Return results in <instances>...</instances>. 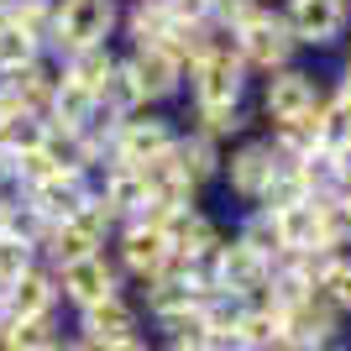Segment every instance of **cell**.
<instances>
[{"label": "cell", "instance_id": "20", "mask_svg": "<svg viewBox=\"0 0 351 351\" xmlns=\"http://www.w3.org/2000/svg\"><path fill=\"white\" fill-rule=\"evenodd\" d=\"M315 231H320V247L351 252V194L346 189L315 194Z\"/></svg>", "mask_w": 351, "mask_h": 351}, {"label": "cell", "instance_id": "16", "mask_svg": "<svg viewBox=\"0 0 351 351\" xmlns=\"http://www.w3.org/2000/svg\"><path fill=\"white\" fill-rule=\"evenodd\" d=\"M47 309H63V304H58V283H53V267L32 263L21 278L5 283V315H11V320L47 315Z\"/></svg>", "mask_w": 351, "mask_h": 351}, {"label": "cell", "instance_id": "4", "mask_svg": "<svg viewBox=\"0 0 351 351\" xmlns=\"http://www.w3.org/2000/svg\"><path fill=\"white\" fill-rule=\"evenodd\" d=\"M278 16L299 53H341L351 32V5L346 0H278Z\"/></svg>", "mask_w": 351, "mask_h": 351}, {"label": "cell", "instance_id": "15", "mask_svg": "<svg viewBox=\"0 0 351 351\" xmlns=\"http://www.w3.org/2000/svg\"><path fill=\"white\" fill-rule=\"evenodd\" d=\"M220 158H226V147H220L215 136L189 132V126L178 132V142H173V162H178V173L189 178L199 194L215 189V178H220Z\"/></svg>", "mask_w": 351, "mask_h": 351}, {"label": "cell", "instance_id": "34", "mask_svg": "<svg viewBox=\"0 0 351 351\" xmlns=\"http://www.w3.org/2000/svg\"><path fill=\"white\" fill-rule=\"evenodd\" d=\"M341 69H351V32H346V43H341Z\"/></svg>", "mask_w": 351, "mask_h": 351}, {"label": "cell", "instance_id": "7", "mask_svg": "<svg viewBox=\"0 0 351 351\" xmlns=\"http://www.w3.org/2000/svg\"><path fill=\"white\" fill-rule=\"evenodd\" d=\"M178 116H168V105H142L132 116H121V132H116V158L121 162H147V158H162L168 147L178 142Z\"/></svg>", "mask_w": 351, "mask_h": 351}, {"label": "cell", "instance_id": "11", "mask_svg": "<svg viewBox=\"0 0 351 351\" xmlns=\"http://www.w3.org/2000/svg\"><path fill=\"white\" fill-rule=\"evenodd\" d=\"M267 273H273V263H267V257L252 247V241H241V236L226 226V247H220L215 289H231V293H241V299H252V293H263Z\"/></svg>", "mask_w": 351, "mask_h": 351}, {"label": "cell", "instance_id": "14", "mask_svg": "<svg viewBox=\"0 0 351 351\" xmlns=\"http://www.w3.org/2000/svg\"><path fill=\"white\" fill-rule=\"evenodd\" d=\"M173 11L168 0H121V47H158L173 32Z\"/></svg>", "mask_w": 351, "mask_h": 351}, {"label": "cell", "instance_id": "36", "mask_svg": "<svg viewBox=\"0 0 351 351\" xmlns=\"http://www.w3.org/2000/svg\"><path fill=\"white\" fill-rule=\"evenodd\" d=\"M152 346H158V341H152ZM158 351H184V346H158Z\"/></svg>", "mask_w": 351, "mask_h": 351}, {"label": "cell", "instance_id": "27", "mask_svg": "<svg viewBox=\"0 0 351 351\" xmlns=\"http://www.w3.org/2000/svg\"><path fill=\"white\" fill-rule=\"evenodd\" d=\"M273 215H278L283 252H293V247H320V231H315V199H299V205L273 210Z\"/></svg>", "mask_w": 351, "mask_h": 351}, {"label": "cell", "instance_id": "26", "mask_svg": "<svg viewBox=\"0 0 351 351\" xmlns=\"http://www.w3.org/2000/svg\"><path fill=\"white\" fill-rule=\"evenodd\" d=\"M43 136H47V121L37 116V110L11 105V110L0 116V147H5V152H27V147H37Z\"/></svg>", "mask_w": 351, "mask_h": 351}, {"label": "cell", "instance_id": "2", "mask_svg": "<svg viewBox=\"0 0 351 351\" xmlns=\"http://www.w3.org/2000/svg\"><path fill=\"white\" fill-rule=\"evenodd\" d=\"M278 168H293V162H283V152L273 147V136L267 132H247L241 142L226 147L215 189H226V199H236V205H257V194L273 184Z\"/></svg>", "mask_w": 351, "mask_h": 351}, {"label": "cell", "instance_id": "25", "mask_svg": "<svg viewBox=\"0 0 351 351\" xmlns=\"http://www.w3.org/2000/svg\"><path fill=\"white\" fill-rule=\"evenodd\" d=\"M315 116H320V142L325 147H351V100L346 95H341L336 84H325V95H320V110H315Z\"/></svg>", "mask_w": 351, "mask_h": 351}, {"label": "cell", "instance_id": "24", "mask_svg": "<svg viewBox=\"0 0 351 351\" xmlns=\"http://www.w3.org/2000/svg\"><path fill=\"white\" fill-rule=\"evenodd\" d=\"M69 226H73V231H84L89 241H95V247H110V236L121 231V215H116L110 205H105V199H100L95 189H89V194H84V205H79V210L69 215Z\"/></svg>", "mask_w": 351, "mask_h": 351}, {"label": "cell", "instance_id": "37", "mask_svg": "<svg viewBox=\"0 0 351 351\" xmlns=\"http://www.w3.org/2000/svg\"><path fill=\"white\" fill-rule=\"evenodd\" d=\"M152 351H158V346H152Z\"/></svg>", "mask_w": 351, "mask_h": 351}, {"label": "cell", "instance_id": "9", "mask_svg": "<svg viewBox=\"0 0 351 351\" xmlns=\"http://www.w3.org/2000/svg\"><path fill=\"white\" fill-rule=\"evenodd\" d=\"M121 53H126V63H132L147 105H173L178 95H184V73H189V69H184L162 43L158 47H121Z\"/></svg>", "mask_w": 351, "mask_h": 351}, {"label": "cell", "instance_id": "17", "mask_svg": "<svg viewBox=\"0 0 351 351\" xmlns=\"http://www.w3.org/2000/svg\"><path fill=\"white\" fill-rule=\"evenodd\" d=\"M69 330V309H47V315H27V320H0V351H47Z\"/></svg>", "mask_w": 351, "mask_h": 351}, {"label": "cell", "instance_id": "38", "mask_svg": "<svg viewBox=\"0 0 351 351\" xmlns=\"http://www.w3.org/2000/svg\"><path fill=\"white\" fill-rule=\"evenodd\" d=\"M346 5H351V0H346Z\"/></svg>", "mask_w": 351, "mask_h": 351}, {"label": "cell", "instance_id": "8", "mask_svg": "<svg viewBox=\"0 0 351 351\" xmlns=\"http://www.w3.org/2000/svg\"><path fill=\"white\" fill-rule=\"evenodd\" d=\"M110 257L126 283H142L168 263V231L147 226V220H121V231L110 236Z\"/></svg>", "mask_w": 351, "mask_h": 351}, {"label": "cell", "instance_id": "10", "mask_svg": "<svg viewBox=\"0 0 351 351\" xmlns=\"http://www.w3.org/2000/svg\"><path fill=\"white\" fill-rule=\"evenodd\" d=\"M283 330H289V341H304V346H341V341H351V320L320 289L309 293L299 309L283 315Z\"/></svg>", "mask_w": 351, "mask_h": 351}, {"label": "cell", "instance_id": "13", "mask_svg": "<svg viewBox=\"0 0 351 351\" xmlns=\"http://www.w3.org/2000/svg\"><path fill=\"white\" fill-rule=\"evenodd\" d=\"M58 79H63L58 58L37 53L32 63H21V69H5V73H0V89H5V95H11L21 110H37V116H43L47 100H53V89H58Z\"/></svg>", "mask_w": 351, "mask_h": 351}, {"label": "cell", "instance_id": "22", "mask_svg": "<svg viewBox=\"0 0 351 351\" xmlns=\"http://www.w3.org/2000/svg\"><path fill=\"white\" fill-rule=\"evenodd\" d=\"M293 168H299V178H304L309 199H315V194H330V189H341V158H336V147L315 142V147L304 152V158L293 162Z\"/></svg>", "mask_w": 351, "mask_h": 351}, {"label": "cell", "instance_id": "28", "mask_svg": "<svg viewBox=\"0 0 351 351\" xmlns=\"http://www.w3.org/2000/svg\"><path fill=\"white\" fill-rule=\"evenodd\" d=\"M336 257H341L336 247H293V252H283V263H289L293 273H299V278H309L315 289H320V283H325V273L336 267Z\"/></svg>", "mask_w": 351, "mask_h": 351}, {"label": "cell", "instance_id": "19", "mask_svg": "<svg viewBox=\"0 0 351 351\" xmlns=\"http://www.w3.org/2000/svg\"><path fill=\"white\" fill-rule=\"evenodd\" d=\"M116 58H121V43H84V47H69L58 58V69H63V79H73V84L100 95V84H105V73H110Z\"/></svg>", "mask_w": 351, "mask_h": 351}, {"label": "cell", "instance_id": "1", "mask_svg": "<svg viewBox=\"0 0 351 351\" xmlns=\"http://www.w3.org/2000/svg\"><path fill=\"white\" fill-rule=\"evenodd\" d=\"M325 73H315L304 58L283 63V69L263 73V79H252V116L257 126H278V121H293V116H309L325 95Z\"/></svg>", "mask_w": 351, "mask_h": 351}, {"label": "cell", "instance_id": "35", "mask_svg": "<svg viewBox=\"0 0 351 351\" xmlns=\"http://www.w3.org/2000/svg\"><path fill=\"white\" fill-rule=\"evenodd\" d=\"M0 320H5V289H0Z\"/></svg>", "mask_w": 351, "mask_h": 351}, {"label": "cell", "instance_id": "12", "mask_svg": "<svg viewBox=\"0 0 351 351\" xmlns=\"http://www.w3.org/2000/svg\"><path fill=\"white\" fill-rule=\"evenodd\" d=\"M178 126L205 132V136H215L220 147H231V142H241V136L257 126V116H252V95H247V100H215V105H189V100H184Z\"/></svg>", "mask_w": 351, "mask_h": 351}, {"label": "cell", "instance_id": "21", "mask_svg": "<svg viewBox=\"0 0 351 351\" xmlns=\"http://www.w3.org/2000/svg\"><path fill=\"white\" fill-rule=\"evenodd\" d=\"M241 241H252V247L263 252L267 263H278L283 257V236H278V215L273 210H263V205H241V215H236V226H231Z\"/></svg>", "mask_w": 351, "mask_h": 351}, {"label": "cell", "instance_id": "18", "mask_svg": "<svg viewBox=\"0 0 351 351\" xmlns=\"http://www.w3.org/2000/svg\"><path fill=\"white\" fill-rule=\"evenodd\" d=\"M95 110H100V95H95V89L73 84V79H58V89H53V100H47L43 121L53 126V132H79Z\"/></svg>", "mask_w": 351, "mask_h": 351}, {"label": "cell", "instance_id": "23", "mask_svg": "<svg viewBox=\"0 0 351 351\" xmlns=\"http://www.w3.org/2000/svg\"><path fill=\"white\" fill-rule=\"evenodd\" d=\"M100 105H110L116 116H132V110H142V84H136V73L132 63H126V53H121L116 63H110V73H105V84H100Z\"/></svg>", "mask_w": 351, "mask_h": 351}, {"label": "cell", "instance_id": "3", "mask_svg": "<svg viewBox=\"0 0 351 351\" xmlns=\"http://www.w3.org/2000/svg\"><path fill=\"white\" fill-rule=\"evenodd\" d=\"M69 330L95 351H116V346H126V341L147 336V315L132 299V289H121V293H110V299H100V304L69 309Z\"/></svg>", "mask_w": 351, "mask_h": 351}, {"label": "cell", "instance_id": "31", "mask_svg": "<svg viewBox=\"0 0 351 351\" xmlns=\"http://www.w3.org/2000/svg\"><path fill=\"white\" fill-rule=\"evenodd\" d=\"M168 11L178 27H199V21H210V0H168Z\"/></svg>", "mask_w": 351, "mask_h": 351}, {"label": "cell", "instance_id": "33", "mask_svg": "<svg viewBox=\"0 0 351 351\" xmlns=\"http://www.w3.org/2000/svg\"><path fill=\"white\" fill-rule=\"evenodd\" d=\"M336 158H341V189H351V147H341Z\"/></svg>", "mask_w": 351, "mask_h": 351}, {"label": "cell", "instance_id": "6", "mask_svg": "<svg viewBox=\"0 0 351 351\" xmlns=\"http://www.w3.org/2000/svg\"><path fill=\"white\" fill-rule=\"evenodd\" d=\"M236 47H241V63H247V73H252V79H263V73L283 69V63L304 58V53H299V43L289 37V27H283L278 5H267V11H257V16H252L247 27L236 32Z\"/></svg>", "mask_w": 351, "mask_h": 351}, {"label": "cell", "instance_id": "29", "mask_svg": "<svg viewBox=\"0 0 351 351\" xmlns=\"http://www.w3.org/2000/svg\"><path fill=\"white\" fill-rule=\"evenodd\" d=\"M299 199H309L299 168H278V173H273V184L257 194V205H263V210H289V205H299Z\"/></svg>", "mask_w": 351, "mask_h": 351}, {"label": "cell", "instance_id": "5", "mask_svg": "<svg viewBox=\"0 0 351 351\" xmlns=\"http://www.w3.org/2000/svg\"><path fill=\"white\" fill-rule=\"evenodd\" d=\"M53 283H58V304L63 309H84V304H100V299H110V293L132 289V283L121 278L110 247L89 252V257H79V263L53 267Z\"/></svg>", "mask_w": 351, "mask_h": 351}, {"label": "cell", "instance_id": "30", "mask_svg": "<svg viewBox=\"0 0 351 351\" xmlns=\"http://www.w3.org/2000/svg\"><path fill=\"white\" fill-rule=\"evenodd\" d=\"M320 293H325V299H330V304H336L341 315L351 320V252H341V257H336V267L325 273Z\"/></svg>", "mask_w": 351, "mask_h": 351}, {"label": "cell", "instance_id": "32", "mask_svg": "<svg viewBox=\"0 0 351 351\" xmlns=\"http://www.w3.org/2000/svg\"><path fill=\"white\" fill-rule=\"evenodd\" d=\"M199 351H252V346L241 341V330H205Z\"/></svg>", "mask_w": 351, "mask_h": 351}]
</instances>
